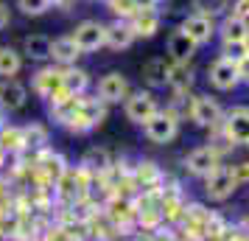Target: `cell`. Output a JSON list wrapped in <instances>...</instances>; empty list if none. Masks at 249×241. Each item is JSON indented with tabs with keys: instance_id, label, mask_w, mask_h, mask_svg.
<instances>
[{
	"instance_id": "3",
	"label": "cell",
	"mask_w": 249,
	"mask_h": 241,
	"mask_svg": "<svg viewBox=\"0 0 249 241\" xmlns=\"http://www.w3.org/2000/svg\"><path fill=\"white\" fill-rule=\"evenodd\" d=\"M140 132H143V138H146L148 143H154V146H171L182 132V115L177 112L174 107L162 104V110H160L151 121H146V124L140 127Z\"/></svg>"
},
{
	"instance_id": "22",
	"label": "cell",
	"mask_w": 249,
	"mask_h": 241,
	"mask_svg": "<svg viewBox=\"0 0 249 241\" xmlns=\"http://www.w3.org/2000/svg\"><path fill=\"white\" fill-rule=\"evenodd\" d=\"M79 101H81V95H70V93L59 95V98H53V101H48L45 104L48 121H51L53 127L65 129V124H68L70 118L76 115V110H79Z\"/></svg>"
},
{
	"instance_id": "12",
	"label": "cell",
	"mask_w": 249,
	"mask_h": 241,
	"mask_svg": "<svg viewBox=\"0 0 249 241\" xmlns=\"http://www.w3.org/2000/svg\"><path fill=\"white\" fill-rule=\"evenodd\" d=\"M235 183H232V174H230V166L221 163L210 177L202 180V194H204V202L207 205H224L235 196Z\"/></svg>"
},
{
	"instance_id": "2",
	"label": "cell",
	"mask_w": 249,
	"mask_h": 241,
	"mask_svg": "<svg viewBox=\"0 0 249 241\" xmlns=\"http://www.w3.org/2000/svg\"><path fill=\"white\" fill-rule=\"evenodd\" d=\"M224 104L215 98L213 93H193L188 95V110H185V121H191L199 129H213L224 121Z\"/></svg>"
},
{
	"instance_id": "38",
	"label": "cell",
	"mask_w": 249,
	"mask_h": 241,
	"mask_svg": "<svg viewBox=\"0 0 249 241\" xmlns=\"http://www.w3.org/2000/svg\"><path fill=\"white\" fill-rule=\"evenodd\" d=\"M14 20V9L6 3V0H0V31H6Z\"/></svg>"
},
{
	"instance_id": "40",
	"label": "cell",
	"mask_w": 249,
	"mask_h": 241,
	"mask_svg": "<svg viewBox=\"0 0 249 241\" xmlns=\"http://www.w3.org/2000/svg\"><path fill=\"white\" fill-rule=\"evenodd\" d=\"M238 79H241V87H249V56L238 59Z\"/></svg>"
},
{
	"instance_id": "32",
	"label": "cell",
	"mask_w": 249,
	"mask_h": 241,
	"mask_svg": "<svg viewBox=\"0 0 249 241\" xmlns=\"http://www.w3.org/2000/svg\"><path fill=\"white\" fill-rule=\"evenodd\" d=\"M39 241H87L84 236H79V233H70L68 227H62L59 222H45V227H42V236H39Z\"/></svg>"
},
{
	"instance_id": "45",
	"label": "cell",
	"mask_w": 249,
	"mask_h": 241,
	"mask_svg": "<svg viewBox=\"0 0 249 241\" xmlns=\"http://www.w3.org/2000/svg\"><path fill=\"white\" fill-rule=\"evenodd\" d=\"M247 205H249V188H247Z\"/></svg>"
},
{
	"instance_id": "4",
	"label": "cell",
	"mask_w": 249,
	"mask_h": 241,
	"mask_svg": "<svg viewBox=\"0 0 249 241\" xmlns=\"http://www.w3.org/2000/svg\"><path fill=\"white\" fill-rule=\"evenodd\" d=\"M121 110H124V118L132 127H143L146 121H151L162 110V98H160V93L148 90V87H135L129 93V98L121 104Z\"/></svg>"
},
{
	"instance_id": "36",
	"label": "cell",
	"mask_w": 249,
	"mask_h": 241,
	"mask_svg": "<svg viewBox=\"0 0 249 241\" xmlns=\"http://www.w3.org/2000/svg\"><path fill=\"white\" fill-rule=\"evenodd\" d=\"M14 9L23 17H45L51 12V0H14Z\"/></svg>"
},
{
	"instance_id": "39",
	"label": "cell",
	"mask_w": 249,
	"mask_h": 241,
	"mask_svg": "<svg viewBox=\"0 0 249 241\" xmlns=\"http://www.w3.org/2000/svg\"><path fill=\"white\" fill-rule=\"evenodd\" d=\"M218 56H227L232 62H238L244 56V45H218Z\"/></svg>"
},
{
	"instance_id": "46",
	"label": "cell",
	"mask_w": 249,
	"mask_h": 241,
	"mask_svg": "<svg viewBox=\"0 0 249 241\" xmlns=\"http://www.w3.org/2000/svg\"><path fill=\"white\" fill-rule=\"evenodd\" d=\"M157 3H162V0H157Z\"/></svg>"
},
{
	"instance_id": "27",
	"label": "cell",
	"mask_w": 249,
	"mask_h": 241,
	"mask_svg": "<svg viewBox=\"0 0 249 241\" xmlns=\"http://www.w3.org/2000/svg\"><path fill=\"white\" fill-rule=\"evenodd\" d=\"M62 76H65V90L70 95H87L92 93V73L87 68H81V65H70V68H62Z\"/></svg>"
},
{
	"instance_id": "1",
	"label": "cell",
	"mask_w": 249,
	"mask_h": 241,
	"mask_svg": "<svg viewBox=\"0 0 249 241\" xmlns=\"http://www.w3.org/2000/svg\"><path fill=\"white\" fill-rule=\"evenodd\" d=\"M107 118H109V107L95 93H87V95H81L76 115L65 124V132L68 135H90V132H95L101 127Z\"/></svg>"
},
{
	"instance_id": "41",
	"label": "cell",
	"mask_w": 249,
	"mask_h": 241,
	"mask_svg": "<svg viewBox=\"0 0 249 241\" xmlns=\"http://www.w3.org/2000/svg\"><path fill=\"white\" fill-rule=\"evenodd\" d=\"M79 0H51V9H59V12H70Z\"/></svg>"
},
{
	"instance_id": "37",
	"label": "cell",
	"mask_w": 249,
	"mask_h": 241,
	"mask_svg": "<svg viewBox=\"0 0 249 241\" xmlns=\"http://www.w3.org/2000/svg\"><path fill=\"white\" fill-rule=\"evenodd\" d=\"M227 14L241 17V20H247V23H249V0H232V3H230V12H227Z\"/></svg>"
},
{
	"instance_id": "13",
	"label": "cell",
	"mask_w": 249,
	"mask_h": 241,
	"mask_svg": "<svg viewBox=\"0 0 249 241\" xmlns=\"http://www.w3.org/2000/svg\"><path fill=\"white\" fill-rule=\"evenodd\" d=\"M177 28H182V31L191 37L199 48H204V45H210V42H215L218 20H215V17H210V14H202V12H188L179 20V25H177Z\"/></svg>"
},
{
	"instance_id": "23",
	"label": "cell",
	"mask_w": 249,
	"mask_h": 241,
	"mask_svg": "<svg viewBox=\"0 0 249 241\" xmlns=\"http://www.w3.org/2000/svg\"><path fill=\"white\" fill-rule=\"evenodd\" d=\"M84 56L79 51V45L70 39V34H62L56 39H51V65L56 68H70V65H79V59Z\"/></svg>"
},
{
	"instance_id": "31",
	"label": "cell",
	"mask_w": 249,
	"mask_h": 241,
	"mask_svg": "<svg viewBox=\"0 0 249 241\" xmlns=\"http://www.w3.org/2000/svg\"><path fill=\"white\" fill-rule=\"evenodd\" d=\"M112 157L115 151L107 149V146H90V149L81 154V166H87L92 174H107L109 171V166H112Z\"/></svg>"
},
{
	"instance_id": "35",
	"label": "cell",
	"mask_w": 249,
	"mask_h": 241,
	"mask_svg": "<svg viewBox=\"0 0 249 241\" xmlns=\"http://www.w3.org/2000/svg\"><path fill=\"white\" fill-rule=\"evenodd\" d=\"M230 166V174H232V183L235 188H249V157H232V160H227Z\"/></svg>"
},
{
	"instance_id": "19",
	"label": "cell",
	"mask_w": 249,
	"mask_h": 241,
	"mask_svg": "<svg viewBox=\"0 0 249 241\" xmlns=\"http://www.w3.org/2000/svg\"><path fill=\"white\" fill-rule=\"evenodd\" d=\"M129 25L135 31L137 39H151L162 31V9H137L132 17H129Z\"/></svg>"
},
{
	"instance_id": "20",
	"label": "cell",
	"mask_w": 249,
	"mask_h": 241,
	"mask_svg": "<svg viewBox=\"0 0 249 241\" xmlns=\"http://www.w3.org/2000/svg\"><path fill=\"white\" fill-rule=\"evenodd\" d=\"M249 34V23L232 14L218 17V31H215V42L218 45H244V39Z\"/></svg>"
},
{
	"instance_id": "11",
	"label": "cell",
	"mask_w": 249,
	"mask_h": 241,
	"mask_svg": "<svg viewBox=\"0 0 249 241\" xmlns=\"http://www.w3.org/2000/svg\"><path fill=\"white\" fill-rule=\"evenodd\" d=\"M221 132L235 149H249V104L227 107L224 121H221Z\"/></svg>"
},
{
	"instance_id": "34",
	"label": "cell",
	"mask_w": 249,
	"mask_h": 241,
	"mask_svg": "<svg viewBox=\"0 0 249 241\" xmlns=\"http://www.w3.org/2000/svg\"><path fill=\"white\" fill-rule=\"evenodd\" d=\"M101 3H104V9L109 12L112 20H129V17L137 12L135 0H101Z\"/></svg>"
},
{
	"instance_id": "30",
	"label": "cell",
	"mask_w": 249,
	"mask_h": 241,
	"mask_svg": "<svg viewBox=\"0 0 249 241\" xmlns=\"http://www.w3.org/2000/svg\"><path fill=\"white\" fill-rule=\"evenodd\" d=\"M0 149L6 151L9 157H20L25 154V138H23V127L20 124H6L0 129Z\"/></svg>"
},
{
	"instance_id": "7",
	"label": "cell",
	"mask_w": 249,
	"mask_h": 241,
	"mask_svg": "<svg viewBox=\"0 0 249 241\" xmlns=\"http://www.w3.org/2000/svg\"><path fill=\"white\" fill-rule=\"evenodd\" d=\"M204 81L213 93H235L241 87V79H238V62L227 56H218L215 54L207 68H204Z\"/></svg>"
},
{
	"instance_id": "9",
	"label": "cell",
	"mask_w": 249,
	"mask_h": 241,
	"mask_svg": "<svg viewBox=\"0 0 249 241\" xmlns=\"http://www.w3.org/2000/svg\"><path fill=\"white\" fill-rule=\"evenodd\" d=\"M34 154V163H36V183L34 185H56L65 174H68V168L73 166V163L62 154L59 149H53V146H48V149L42 151H31Z\"/></svg>"
},
{
	"instance_id": "14",
	"label": "cell",
	"mask_w": 249,
	"mask_h": 241,
	"mask_svg": "<svg viewBox=\"0 0 249 241\" xmlns=\"http://www.w3.org/2000/svg\"><path fill=\"white\" fill-rule=\"evenodd\" d=\"M104 213L112 219V224L121 233H135L137 230V205L135 199H124V196H109L107 202H104Z\"/></svg>"
},
{
	"instance_id": "44",
	"label": "cell",
	"mask_w": 249,
	"mask_h": 241,
	"mask_svg": "<svg viewBox=\"0 0 249 241\" xmlns=\"http://www.w3.org/2000/svg\"><path fill=\"white\" fill-rule=\"evenodd\" d=\"M244 56H249V34H247V39H244Z\"/></svg>"
},
{
	"instance_id": "26",
	"label": "cell",
	"mask_w": 249,
	"mask_h": 241,
	"mask_svg": "<svg viewBox=\"0 0 249 241\" xmlns=\"http://www.w3.org/2000/svg\"><path fill=\"white\" fill-rule=\"evenodd\" d=\"M45 222H51V219H42L36 213H17V222H14L9 241H39Z\"/></svg>"
},
{
	"instance_id": "16",
	"label": "cell",
	"mask_w": 249,
	"mask_h": 241,
	"mask_svg": "<svg viewBox=\"0 0 249 241\" xmlns=\"http://www.w3.org/2000/svg\"><path fill=\"white\" fill-rule=\"evenodd\" d=\"M168 98H188L196 93V68L191 65H177L171 62V76H168Z\"/></svg>"
},
{
	"instance_id": "43",
	"label": "cell",
	"mask_w": 249,
	"mask_h": 241,
	"mask_svg": "<svg viewBox=\"0 0 249 241\" xmlns=\"http://www.w3.org/2000/svg\"><path fill=\"white\" fill-rule=\"evenodd\" d=\"M6 124H9V115H6V112H3V110H0V129L6 127Z\"/></svg>"
},
{
	"instance_id": "25",
	"label": "cell",
	"mask_w": 249,
	"mask_h": 241,
	"mask_svg": "<svg viewBox=\"0 0 249 241\" xmlns=\"http://www.w3.org/2000/svg\"><path fill=\"white\" fill-rule=\"evenodd\" d=\"M135 42H137V37H135V31H132L129 20H109V23H107V45L104 48L121 54V51H129Z\"/></svg>"
},
{
	"instance_id": "28",
	"label": "cell",
	"mask_w": 249,
	"mask_h": 241,
	"mask_svg": "<svg viewBox=\"0 0 249 241\" xmlns=\"http://www.w3.org/2000/svg\"><path fill=\"white\" fill-rule=\"evenodd\" d=\"M23 138L25 151H42L51 146V127L45 121H28V124H23Z\"/></svg>"
},
{
	"instance_id": "10",
	"label": "cell",
	"mask_w": 249,
	"mask_h": 241,
	"mask_svg": "<svg viewBox=\"0 0 249 241\" xmlns=\"http://www.w3.org/2000/svg\"><path fill=\"white\" fill-rule=\"evenodd\" d=\"M70 39L79 45V51L87 56V54H95L107 45V23L98 20V17H84L73 25L70 31Z\"/></svg>"
},
{
	"instance_id": "8",
	"label": "cell",
	"mask_w": 249,
	"mask_h": 241,
	"mask_svg": "<svg viewBox=\"0 0 249 241\" xmlns=\"http://www.w3.org/2000/svg\"><path fill=\"white\" fill-rule=\"evenodd\" d=\"M135 90L132 81L124 70H107L104 76H98V81L92 84V93L101 98L107 107H121L129 98V93Z\"/></svg>"
},
{
	"instance_id": "15",
	"label": "cell",
	"mask_w": 249,
	"mask_h": 241,
	"mask_svg": "<svg viewBox=\"0 0 249 241\" xmlns=\"http://www.w3.org/2000/svg\"><path fill=\"white\" fill-rule=\"evenodd\" d=\"M31 101V90L28 84L20 79H0V110L6 115L23 112Z\"/></svg>"
},
{
	"instance_id": "18",
	"label": "cell",
	"mask_w": 249,
	"mask_h": 241,
	"mask_svg": "<svg viewBox=\"0 0 249 241\" xmlns=\"http://www.w3.org/2000/svg\"><path fill=\"white\" fill-rule=\"evenodd\" d=\"M196 54H199V45H196L182 28H174L168 34V39H165V56H168L171 62H177V65H191L193 59H196Z\"/></svg>"
},
{
	"instance_id": "24",
	"label": "cell",
	"mask_w": 249,
	"mask_h": 241,
	"mask_svg": "<svg viewBox=\"0 0 249 241\" xmlns=\"http://www.w3.org/2000/svg\"><path fill=\"white\" fill-rule=\"evenodd\" d=\"M20 54L25 56V62L48 65L51 62V37L48 34H25L23 42H20Z\"/></svg>"
},
{
	"instance_id": "6",
	"label": "cell",
	"mask_w": 249,
	"mask_h": 241,
	"mask_svg": "<svg viewBox=\"0 0 249 241\" xmlns=\"http://www.w3.org/2000/svg\"><path fill=\"white\" fill-rule=\"evenodd\" d=\"M28 90L31 95H36L42 104L53 101L59 95H65V76H62V68L56 65H36V70L31 73V79H28Z\"/></svg>"
},
{
	"instance_id": "21",
	"label": "cell",
	"mask_w": 249,
	"mask_h": 241,
	"mask_svg": "<svg viewBox=\"0 0 249 241\" xmlns=\"http://www.w3.org/2000/svg\"><path fill=\"white\" fill-rule=\"evenodd\" d=\"M143 84L148 90H165L168 87V76H171V59L168 56H151L148 62H143Z\"/></svg>"
},
{
	"instance_id": "33",
	"label": "cell",
	"mask_w": 249,
	"mask_h": 241,
	"mask_svg": "<svg viewBox=\"0 0 249 241\" xmlns=\"http://www.w3.org/2000/svg\"><path fill=\"white\" fill-rule=\"evenodd\" d=\"M230 3L232 0H191V12H202V14H210V17H224L230 12Z\"/></svg>"
},
{
	"instance_id": "5",
	"label": "cell",
	"mask_w": 249,
	"mask_h": 241,
	"mask_svg": "<svg viewBox=\"0 0 249 241\" xmlns=\"http://www.w3.org/2000/svg\"><path fill=\"white\" fill-rule=\"evenodd\" d=\"M224 160V154L215 149V146H210V143H199V146H193L188 154H182V174H188L191 180H199L202 183L204 177H210V174L221 166Z\"/></svg>"
},
{
	"instance_id": "42",
	"label": "cell",
	"mask_w": 249,
	"mask_h": 241,
	"mask_svg": "<svg viewBox=\"0 0 249 241\" xmlns=\"http://www.w3.org/2000/svg\"><path fill=\"white\" fill-rule=\"evenodd\" d=\"M235 227L241 230L244 236H249V210H244V213H241V216L235 219Z\"/></svg>"
},
{
	"instance_id": "17",
	"label": "cell",
	"mask_w": 249,
	"mask_h": 241,
	"mask_svg": "<svg viewBox=\"0 0 249 241\" xmlns=\"http://www.w3.org/2000/svg\"><path fill=\"white\" fill-rule=\"evenodd\" d=\"M162 177H165V168H162L154 157H135V160H132V180H135L137 191L160 188Z\"/></svg>"
},
{
	"instance_id": "29",
	"label": "cell",
	"mask_w": 249,
	"mask_h": 241,
	"mask_svg": "<svg viewBox=\"0 0 249 241\" xmlns=\"http://www.w3.org/2000/svg\"><path fill=\"white\" fill-rule=\"evenodd\" d=\"M25 68V56L20 48L14 45H0V79H17Z\"/></svg>"
}]
</instances>
